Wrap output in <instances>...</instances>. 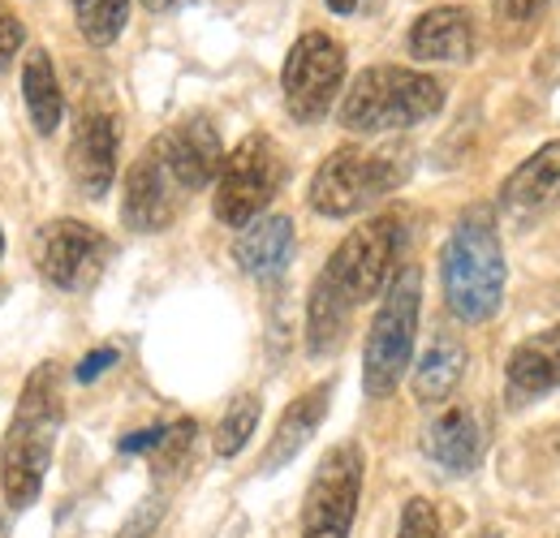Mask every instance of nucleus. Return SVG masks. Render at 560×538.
<instances>
[{
	"label": "nucleus",
	"mask_w": 560,
	"mask_h": 538,
	"mask_svg": "<svg viewBox=\"0 0 560 538\" xmlns=\"http://www.w3.org/2000/svg\"><path fill=\"white\" fill-rule=\"evenodd\" d=\"M61 422H66L61 371L52 362H44L31 371V379L18 397V409H13L9 435L0 444V491H4L9 508H31L39 500L44 473L57 453Z\"/></svg>",
	"instance_id": "1"
},
{
	"label": "nucleus",
	"mask_w": 560,
	"mask_h": 538,
	"mask_svg": "<svg viewBox=\"0 0 560 538\" xmlns=\"http://www.w3.org/2000/svg\"><path fill=\"white\" fill-rule=\"evenodd\" d=\"M504 246L491 207H470L440 250V284L448 311L462 324H488L504 302Z\"/></svg>",
	"instance_id": "2"
},
{
	"label": "nucleus",
	"mask_w": 560,
	"mask_h": 538,
	"mask_svg": "<svg viewBox=\"0 0 560 538\" xmlns=\"http://www.w3.org/2000/svg\"><path fill=\"white\" fill-rule=\"evenodd\" d=\"M444 108V86L406 66H371L353 78L341 100V126L353 134L415 130Z\"/></svg>",
	"instance_id": "3"
},
{
	"label": "nucleus",
	"mask_w": 560,
	"mask_h": 538,
	"mask_svg": "<svg viewBox=\"0 0 560 538\" xmlns=\"http://www.w3.org/2000/svg\"><path fill=\"white\" fill-rule=\"evenodd\" d=\"M419 302H422V271L415 264L397 271L384 289V302L371 319L366 353H362V388L366 397H388L410 371L415 332H419Z\"/></svg>",
	"instance_id": "4"
},
{
	"label": "nucleus",
	"mask_w": 560,
	"mask_h": 538,
	"mask_svg": "<svg viewBox=\"0 0 560 538\" xmlns=\"http://www.w3.org/2000/svg\"><path fill=\"white\" fill-rule=\"evenodd\" d=\"M406 177L397 151H366V147H337L311 177V207L328 220L358 215L362 207L393 195Z\"/></svg>",
	"instance_id": "5"
},
{
	"label": "nucleus",
	"mask_w": 560,
	"mask_h": 538,
	"mask_svg": "<svg viewBox=\"0 0 560 538\" xmlns=\"http://www.w3.org/2000/svg\"><path fill=\"white\" fill-rule=\"evenodd\" d=\"M284 186V155L268 134H246L215 173V199L211 211L220 224L229 229H246L250 220H259L268 211V202Z\"/></svg>",
	"instance_id": "6"
},
{
	"label": "nucleus",
	"mask_w": 560,
	"mask_h": 538,
	"mask_svg": "<svg viewBox=\"0 0 560 538\" xmlns=\"http://www.w3.org/2000/svg\"><path fill=\"white\" fill-rule=\"evenodd\" d=\"M406 246V229L397 211H384L366 224H358L350 237L332 250L328 259V280L350 297V306H362L371 297H380L388 289V280L397 276V259Z\"/></svg>",
	"instance_id": "7"
},
{
	"label": "nucleus",
	"mask_w": 560,
	"mask_h": 538,
	"mask_svg": "<svg viewBox=\"0 0 560 538\" xmlns=\"http://www.w3.org/2000/svg\"><path fill=\"white\" fill-rule=\"evenodd\" d=\"M346 82V48L324 35V31H306L280 69V91H284V108L293 121L311 126L319 117H328L332 100L341 95Z\"/></svg>",
	"instance_id": "8"
},
{
	"label": "nucleus",
	"mask_w": 560,
	"mask_h": 538,
	"mask_svg": "<svg viewBox=\"0 0 560 538\" xmlns=\"http://www.w3.org/2000/svg\"><path fill=\"white\" fill-rule=\"evenodd\" d=\"M362 448L337 444L315 466V478L302 500V538H350L362 495Z\"/></svg>",
	"instance_id": "9"
},
{
	"label": "nucleus",
	"mask_w": 560,
	"mask_h": 538,
	"mask_svg": "<svg viewBox=\"0 0 560 538\" xmlns=\"http://www.w3.org/2000/svg\"><path fill=\"white\" fill-rule=\"evenodd\" d=\"M108 237L82 220H52L39 233V268L57 289H91L108 264Z\"/></svg>",
	"instance_id": "10"
},
{
	"label": "nucleus",
	"mask_w": 560,
	"mask_h": 538,
	"mask_svg": "<svg viewBox=\"0 0 560 538\" xmlns=\"http://www.w3.org/2000/svg\"><path fill=\"white\" fill-rule=\"evenodd\" d=\"M151 147L160 151V160H164V168H168V177L177 182L182 195L203 190L211 177L220 173V160H224L220 134H215V126H211L208 117L177 121L173 130H164Z\"/></svg>",
	"instance_id": "11"
},
{
	"label": "nucleus",
	"mask_w": 560,
	"mask_h": 538,
	"mask_svg": "<svg viewBox=\"0 0 560 538\" xmlns=\"http://www.w3.org/2000/svg\"><path fill=\"white\" fill-rule=\"evenodd\" d=\"M182 199H186V195H182L177 182L168 177L160 151L147 147L139 160H135V168L126 173L121 220H126V229H135V233H160V229L173 224V215H177Z\"/></svg>",
	"instance_id": "12"
},
{
	"label": "nucleus",
	"mask_w": 560,
	"mask_h": 538,
	"mask_svg": "<svg viewBox=\"0 0 560 538\" xmlns=\"http://www.w3.org/2000/svg\"><path fill=\"white\" fill-rule=\"evenodd\" d=\"M70 177L86 199H104L117 177V121L108 113H82L70 138Z\"/></svg>",
	"instance_id": "13"
},
{
	"label": "nucleus",
	"mask_w": 560,
	"mask_h": 538,
	"mask_svg": "<svg viewBox=\"0 0 560 538\" xmlns=\"http://www.w3.org/2000/svg\"><path fill=\"white\" fill-rule=\"evenodd\" d=\"M504 388L513 405H530L560 388V324L526 337L504 366Z\"/></svg>",
	"instance_id": "14"
},
{
	"label": "nucleus",
	"mask_w": 560,
	"mask_h": 538,
	"mask_svg": "<svg viewBox=\"0 0 560 538\" xmlns=\"http://www.w3.org/2000/svg\"><path fill=\"white\" fill-rule=\"evenodd\" d=\"M422 453L444 473H470L483 461V422L470 405H448L440 418H431L422 435Z\"/></svg>",
	"instance_id": "15"
},
{
	"label": "nucleus",
	"mask_w": 560,
	"mask_h": 538,
	"mask_svg": "<svg viewBox=\"0 0 560 538\" xmlns=\"http://www.w3.org/2000/svg\"><path fill=\"white\" fill-rule=\"evenodd\" d=\"M410 52L419 61H470L475 57V17L457 4L427 9L410 26Z\"/></svg>",
	"instance_id": "16"
},
{
	"label": "nucleus",
	"mask_w": 560,
	"mask_h": 538,
	"mask_svg": "<svg viewBox=\"0 0 560 538\" xmlns=\"http://www.w3.org/2000/svg\"><path fill=\"white\" fill-rule=\"evenodd\" d=\"M328 401H332V384H315L311 393H302L298 401L289 405V409L280 413L277 431H272V444H268L259 470L264 473L284 470V466L311 444V435L319 431V422L328 418Z\"/></svg>",
	"instance_id": "17"
},
{
	"label": "nucleus",
	"mask_w": 560,
	"mask_h": 538,
	"mask_svg": "<svg viewBox=\"0 0 560 538\" xmlns=\"http://www.w3.org/2000/svg\"><path fill=\"white\" fill-rule=\"evenodd\" d=\"M237 268L255 280H277L293 259V220L289 215H259L242 229L233 246Z\"/></svg>",
	"instance_id": "18"
},
{
	"label": "nucleus",
	"mask_w": 560,
	"mask_h": 538,
	"mask_svg": "<svg viewBox=\"0 0 560 538\" xmlns=\"http://www.w3.org/2000/svg\"><path fill=\"white\" fill-rule=\"evenodd\" d=\"M560 199V138L539 147L530 160H522L504 186H500V202L509 211H544Z\"/></svg>",
	"instance_id": "19"
},
{
	"label": "nucleus",
	"mask_w": 560,
	"mask_h": 538,
	"mask_svg": "<svg viewBox=\"0 0 560 538\" xmlns=\"http://www.w3.org/2000/svg\"><path fill=\"white\" fill-rule=\"evenodd\" d=\"M350 297L328 280V271L315 276V289L306 297V353L311 358H328L346 344L350 328Z\"/></svg>",
	"instance_id": "20"
},
{
	"label": "nucleus",
	"mask_w": 560,
	"mask_h": 538,
	"mask_svg": "<svg viewBox=\"0 0 560 538\" xmlns=\"http://www.w3.org/2000/svg\"><path fill=\"white\" fill-rule=\"evenodd\" d=\"M462 375H466V344L457 337H440L427 344V353L419 358V366H415V397L427 405L435 401H448L453 393H457V384H462Z\"/></svg>",
	"instance_id": "21"
},
{
	"label": "nucleus",
	"mask_w": 560,
	"mask_h": 538,
	"mask_svg": "<svg viewBox=\"0 0 560 538\" xmlns=\"http://www.w3.org/2000/svg\"><path fill=\"white\" fill-rule=\"evenodd\" d=\"M22 95H26V113L35 121L39 134H52L66 117V100H61V82H57V69L52 57L44 48H31L26 52V66H22Z\"/></svg>",
	"instance_id": "22"
},
{
	"label": "nucleus",
	"mask_w": 560,
	"mask_h": 538,
	"mask_svg": "<svg viewBox=\"0 0 560 538\" xmlns=\"http://www.w3.org/2000/svg\"><path fill=\"white\" fill-rule=\"evenodd\" d=\"M73 17L86 44L108 48L130 22V0H73Z\"/></svg>",
	"instance_id": "23"
},
{
	"label": "nucleus",
	"mask_w": 560,
	"mask_h": 538,
	"mask_svg": "<svg viewBox=\"0 0 560 538\" xmlns=\"http://www.w3.org/2000/svg\"><path fill=\"white\" fill-rule=\"evenodd\" d=\"M259 413H264V401L255 393H246V397H237V401L229 405L220 426H215V453L220 457H237L250 444V435L259 426Z\"/></svg>",
	"instance_id": "24"
},
{
	"label": "nucleus",
	"mask_w": 560,
	"mask_h": 538,
	"mask_svg": "<svg viewBox=\"0 0 560 538\" xmlns=\"http://www.w3.org/2000/svg\"><path fill=\"white\" fill-rule=\"evenodd\" d=\"M552 0H495V22H500V31H530L539 17H544V9H548Z\"/></svg>",
	"instance_id": "25"
},
{
	"label": "nucleus",
	"mask_w": 560,
	"mask_h": 538,
	"mask_svg": "<svg viewBox=\"0 0 560 538\" xmlns=\"http://www.w3.org/2000/svg\"><path fill=\"white\" fill-rule=\"evenodd\" d=\"M397 538H444V526H440L431 500H410V504H406Z\"/></svg>",
	"instance_id": "26"
},
{
	"label": "nucleus",
	"mask_w": 560,
	"mask_h": 538,
	"mask_svg": "<svg viewBox=\"0 0 560 538\" xmlns=\"http://www.w3.org/2000/svg\"><path fill=\"white\" fill-rule=\"evenodd\" d=\"M160 517H164V504H160V500H142L139 508H135V517L121 526L117 538H151L155 526H160Z\"/></svg>",
	"instance_id": "27"
},
{
	"label": "nucleus",
	"mask_w": 560,
	"mask_h": 538,
	"mask_svg": "<svg viewBox=\"0 0 560 538\" xmlns=\"http://www.w3.org/2000/svg\"><path fill=\"white\" fill-rule=\"evenodd\" d=\"M18 48H22V22L0 4V69H9Z\"/></svg>",
	"instance_id": "28"
},
{
	"label": "nucleus",
	"mask_w": 560,
	"mask_h": 538,
	"mask_svg": "<svg viewBox=\"0 0 560 538\" xmlns=\"http://www.w3.org/2000/svg\"><path fill=\"white\" fill-rule=\"evenodd\" d=\"M113 362H117V349H113V344H104V349L86 353V358L78 362V371H73V375H78L82 384H91V379H100V375H104V371H108Z\"/></svg>",
	"instance_id": "29"
},
{
	"label": "nucleus",
	"mask_w": 560,
	"mask_h": 538,
	"mask_svg": "<svg viewBox=\"0 0 560 538\" xmlns=\"http://www.w3.org/2000/svg\"><path fill=\"white\" fill-rule=\"evenodd\" d=\"M160 444H164V426H142L135 435H126L117 448H121V453H155Z\"/></svg>",
	"instance_id": "30"
},
{
	"label": "nucleus",
	"mask_w": 560,
	"mask_h": 538,
	"mask_svg": "<svg viewBox=\"0 0 560 538\" xmlns=\"http://www.w3.org/2000/svg\"><path fill=\"white\" fill-rule=\"evenodd\" d=\"M186 0H142V9H151V13H173V9H182Z\"/></svg>",
	"instance_id": "31"
},
{
	"label": "nucleus",
	"mask_w": 560,
	"mask_h": 538,
	"mask_svg": "<svg viewBox=\"0 0 560 538\" xmlns=\"http://www.w3.org/2000/svg\"><path fill=\"white\" fill-rule=\"evenodd\" d=\"M324 4H328L332 13H353V9H358V0H324Z\"/></svg>",
	"instance_id": "32"
},
{
	"label": "nucleus",
	"mask_w": 560,
	"mask_h": 538,
	"mask_svg": "<svg viewBox=\"0 0 560 538\" xmlns=\"http://www.w3.org/2000/svg\"><path fill=\"white\" fill-rule=\"evenodd\" d=\"M475 538H500V530H479Z\"/></svg>",
	"instance_id": "33"
},
{
	"label": "nucleus",
	"mask_w": 560,
	"mask_h": 538,
	"mask_svg": "<svg viewBox=\"0 0 560 538\" xmlns=\"http://www.w3.org/2000/svg\"><path fill=\"white\" fill-rule=\"evenodd\" d=\"M0 538H9V526H4V513H0Z\"/></svg>",
	"instance_id": "34"
},
{
	"label": "nucleus",
	"mask_w": 560,
	"mask_h": 538,
	"mask_svg": "<svg viewBox=\"0 0 560 538\" xmlns=\"http://www.w3.org/2000/svg\"><path fill=\"white\" fill-rule=\"evenodd\" d=\"M0 255H4V233H0Z\"/></svg>",
	"instance_id": "35"
}]
</instances>
